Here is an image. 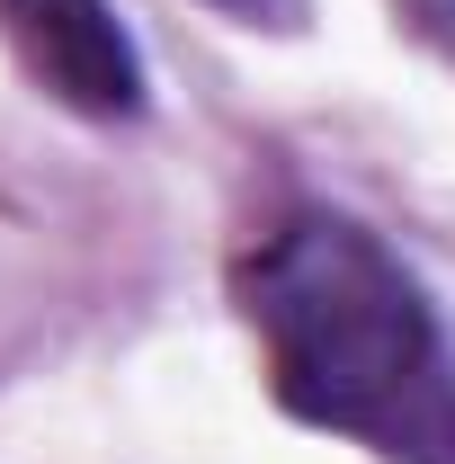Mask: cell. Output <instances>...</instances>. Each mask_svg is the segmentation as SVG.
I'll list each match as a JSON object with an SVG mask.
<instances>
[{"instance_id":"6da1fadb","label":"cell","mask_w":455,"mask_h":464,"mask_svg":"<svg viewBox=\"0 0 455 464\" xmlns=\"http://www.w3.org/2000/svg\"><path fill=\"white\" fill-rule=\"evenodd\" d=\"M241 313L295 420L393 464H455V357L420 277L348 215H286L241 259Z\"/></svg>"},{"instance_id":"7a4b0ae2","label":"cell","mask_w":455,"mask_h":464,"mask_svg":"<svg viewBox=\"0 0 455 464\" xmlns=\"http://www.w3.org/2000/svg\"><path fill=\"white\" fill-rule=\"evenodd\" d=\"M0 36L27 63L36 90H54L81 116H134L143 108V54L108 0H0Z\"/></svg>"},{"instance_id":"3957f363","label":"cell","mask_w":455,"mask_h":464,"mask_svg":"<svg viewBox=\"0 0 455 464\" xmlns=\"http://www.w3.org/2000/svg\"><path fill=\"white\" fill-rule=\"evenodd\" d=\"M420 9H429V27H438V36L455 45V0H420Z\"/></svg>"},{"instance_id":"277c9868","label":"cell","mask_w":455,"mask_h":464,"mask_svg":"<svg viewBox=\"0 0 455 464\" xmlns=\"http://www.w3.org/2000/svg\"><path fill=\"white\" fill-rule=\"evenodd\" d=\"M232 9H250V0H232Z\"/></svg>"}]
</instances>
